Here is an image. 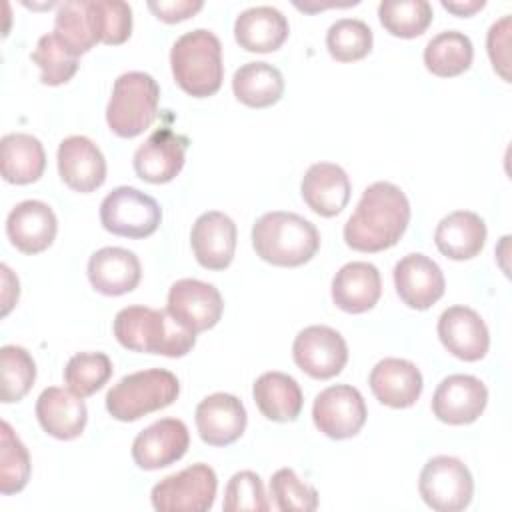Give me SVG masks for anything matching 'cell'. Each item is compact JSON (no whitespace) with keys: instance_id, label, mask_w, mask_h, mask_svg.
Returning <instances> with one entry per match:
<instances>
[{"instance_id":"obj_17","label":"cell","mask_w":512,"mask_h":512,"mask_svg":"<svg viewBox=\"0 0 512 512\" xmlns=\"http://www.w3.org/2000/svg\"><path fill=\"white\" fill-rule=\"evenodd\" d=\"M438 338L444 348L464 360L476 362L490 348V332L482 316L468 306H450L438 318Z\"/></svg>"},{"instance_id":"obj_30","label":"cell","mask_w":512,"mask_h":512,"mask_svg":"<svg viewBox=\"0 0 512 512\" xmlns=\"http://www.w3.org/2000/svg\"><path fill=\"white\" fill-rule=\"evenodd\" d=\"M2 178L10 184L36 182L46 168L42 142L26 132H12L0 140Z\"/></svg>"},{"instance_id":"obj_28","label":"cell","mask_w":512,"mask_h":512,"mask_svg":"<svg viewBox=\"0 0 512 512\" xmlns=\"http://www.w3.org/2000/svg\"><path fill=\"white\" fill-rule=\"evenodd\" d=\"M436 248L450 260L478 256L486 242L484 220L470 210H456L444 216L434 230Z\"/></svg>"},{"instance_id":"obj_21","label":"cell","mask_w":512,"mask_h":512,"mask_svg":"<svg viewBox=\"0 0 512 512\" xmlns=\"http://www.w3.org/2000/svg\"><path fill=\"white\" fill-rule=\"evenodd\" d=\"M58 232L54 210L42 200L18 202L6 218V234L14 248L24 254L46 250Z\"/></svg>"},{"instance_id":"obj_25","label":"cell","mask_w":512,"mask_h":512,"mask_svg":"<svg viewBox=\"0 0 512 512\" xmlns=\"http://www.w3.org/2000/svg\"><path fill=\"white\" fill-rule=\"evenodd\" d=\"M382 294V278L370 262H348L332 278V302L348 312L362 314L376 306Z\"/></svg>"},{"instance_id":"obj_36","label":"cell","mask_w":512,"mask_h":512,"mask_svg":"<svg viewBox=\"0 0 512 512\" xmlns=\"http://www.w3.org/2000/svg\"><path fill=\"white\" fill-rule=\"evenodd\" d=\"M54 32L76 56L86 54L98 44L86 0H70L60 4L54 18Z\"/></svg>"},{"instance_id":"obj_39","label":"cell","mask_w":512,"mask_h":512,"mask_svg":"<svg viewBox=\"0 0 512 512\" xmlns=\"http://www.w3.org/2000/svg\"><path fill=\"white\" fill-rule=\"evenodd\" d=\"M88 14L98 42L116 46L132 34V8L122 0H90Z\"/></svg>"},{"instance_id":"obj_9","label":"cell","mask_w":512,"mask_h":512,"mask_svg":"<svg viewBox=\"0 0 512 512\" xmlns=\"http://www.w3.org/2000/svg\"><path fill=\"white\" fill-rule=\"evenodd\" d=\"M162 210L158 202L132 186H118L100 204L104 230L124 238H146L160 226Z\"/></svg>"},{"instance_id":"obj_18","label":"cell","mask_w":512,"mask_h":512,"mask_svg":"<svg viewBox=\"0 0 512 512\" xmlns=\"http://www.w3.org/2000/svg\"><path fill=\"white\" fill-rule=\"evenodd\" d=\"M58 172L62 182L74 192H94L106 180V160L100 148L86 136H68L60 142Z\"/></svg>"},{"instance_id":"obj_6","label":"cell","mask_w":512,"mask_h":512,"mask_svg":"<svg viewBox=\"0 0 512 512\" xmlns=\"http://www.w3.org/2000/svg\"><path fill=\"white\" fill-rule=\"evenodd\" d=\"M160 86L146 72H124L114 80L106 106V122L120 138L142 134L158 116Z\"/></svg>"},{"instance_id":"obj_22","label":"cell","mask_w":512,"mask_h":512,"mask_svg":"<svg viewBox=\"0 0 512 512\" xmlns=\"http://www.w3.org/2000/svg\"><path fill=\"white\" fill-rule=\"evenodd\" d=\"M142 278V266L132 250L104 246L88 260V280L104 296H122L132 292Z\"/></svg>"},{"instance_id":"obj_7","label":"cell","mask_w":512,"mask_h":512,"mask_svg":"<svg viewBox=\"0 0 512 512\" xmlns=\"http://www.w3.org/2000/svg\"><path fill=\"white\" fill-rule=\"evenodd\" d=\"M216 488V472L198 462L154 484L150 500L158 512H206L214 504Z\"/></svg>"},{"instance_id":"obj_41","label":"cell","mask_w":512,"mask_h":512,"mask_svg":"<svg viewBox=\"0 0 512 512\" xmlns=\"http://www.w3.org/2000/svg\"><path fill=\"white\" fill-rule=\"evenodd\" d=\"M270 496L282 512H312L318 508V492L304 484L292 468H280L272 474Z\"/></svg>"},{"instance_id":"obj_24","label":"cell","mask_w":512,"mask_h":512,"mask_svg":"<svg viewBox=\"0 0 512 512\" xmlns=\"http://www.w3.org/2000/svg\"><path fill=\"white\" fill-rule=\"evenodd\" d=\"M300 194L314 214L330 218L346 208L350 200V178L338 164L316 162L306 170Z\"/></svg>"},{"instance_id":"obj_32","label":"cell","mask_w":512,"mask_h":512,"mask_svg":"<svg viewBox=\"0 0 512 512\" xmlns=\"http://www.w3.org/2000/svg\"><path fill=\"white\" fill-rule=\"evenodd\" d=\"M474 58L472 40L458 30H444L428 40L424 48L426 68L440 78H452L466 72Z\"/></svg>"},{"instance_id":"obj_35","label":"cell","mask_w":512,"mask_h":512,"mask_svg":"<svg viewBox=\"0 0 512 512\" xmlns=\"http://www.w3.org/2000/svg\"><path fill=\"white\" fill-rule=\"evenodd\" d=\"M112 376V360L104 352H78L64 368V384L80 398L98 392Z\"/></svg>"},{"instance_id":"obj_8","label":"cell","mask_w":512,"mask_h":512,"mask_svg":"<svg viewBox=\"0 0 512 512\" xmlns=\"http://www.w3.org/2000/svg\"><path fill=\"white\" fill-rule=\"evenodd\" d=\"M418 490L432 510L460 512L472 502L474 480L462 460L454 456H434L420 472Z\"/></svg>"},{"instance_id":"obj_1","label":"cell","mask_w":512,"mask_h":512,"mask_svg":"<svg viewBox=\"0 0 512 512\" xmlns=\"http://www.w3.org/2000/svg\"><path fill=\"white\" fill-rule=\"evenodd\" d=\"M410 222V202L392 182L370 184L344 224V240L358 252H380L398 244Z\"/></svg>"},{"instance_id":"obj_40","label":"cell","mask_w":512,"mask_h":512,"mask_svg":"<svg viewBox=\"0 0 512 512\" xmlns=\"http://www.w3.org/2000/svg\"><path fill=\"white\" fill-rule=\"evenodd\" d=\"M0 444V492H20L28 484L32 464L28 448L22 444V440L16 436V432L6 420L2 422Z\"/></svg>"},{"instance_id":"obj_3","label":"cell","mask_w":512,"mask_h":512,"mask_svg":"<svg viewBox=\"0 0 512 512\" xmlns=\"http://www.w3.org/2000/svg\"><path fill=\"white\" fill-rule=\"evenodd\" d=\"M252 246L264 262L294 268L316 256L320 248V232L300 214L274 210L262 214L254 222Z\"/></svg>"},{"instance_id":"obj_2","label":"cell","mask_w":512,"mask_h":512,"mask_svg":"<svg viewBox=\"0 0 512 512\" xmlns=\"http://www.w3.org/2000/svg\"><path fill=\"white\" fill-rule=\"evenodd\" d=\"M112 328L116 340L134 352L180 358L196 344V334L178 324L168 310L148 306L122 308L116 314Z\"/></svg>"},{"instance_id":"obj_15","label":"cell","mask_w":512,"mask_h":512,"mask_svg":"<svg viewBox=\"0 0 512 512\" xmlns=\"http://www.w3.org/2000/svg\"><path fill=\"white\" fill-rule=\"evenodd\" d=\"M188 138L170 130L158 128L154 130L134 152V172L138 178L150 184H164L174 180L186 156Z\"/></svg>"},{"instance_id":"obj_10","label":"cell","mask_w":512,"mask_h":512,"mask_svg":"<svg viewBox=\"0 0 512 512\" xmlns=\"http://www.w3.org/2000/svg\"><path fill=\"white\" fill-rule=\"evenodd\" d=\"M296 366L312 378L328 380L342 372L348 362V346L344 336L324 324L306 326L292 344Z\"/></svg>"},{"instance_id":"obj_37","label":"cell","mask_w":512,"mask_h":512,"mask_svg":"<svg viewBox=\"0 0 512 512\" xmlns=\"http://www.w3.org/2000/svg\"><path fill=\"white\" fill-rule=\"evenodd\" d=\"M372 30L364 20L340 18L326 32V48L338 62H354L372 50Z\"/></svg>"},{"instance_id":"obj_33","label":"cell","mask_w":512,"mask_h":512,"mask_svg":"<svg viewBox=\"0 0 512 512\" xmlns=\"http://www.w3.org/2000/svg\"><path fill=\"white\" fill-rule=\"evenodd\" d=\"M432 6L426 0H384L378 6L380 24L398 38H416L432 22Z\"/></svg>"},{"instance_id":"obj_14","label":"cell","mask_w":512,"mask_h":512,"mask_svg":"<svg viewBox=\"0 0 512 512\" xmlns=\"http://www.w3.org/2000/svg\"><path fill=\"white\" fill-rule=\"evenodd\" d=\"M188 446V426L178 418H160L134 438L132 458L142 470H158L178 462Z\"/></svg>"},{"instance_id":"obj_29","label":"cell","mask_w":512,"mask_h":512,"mask_svg":"<svg viewBox=\"0 0 512 512\" xmlns=\"http://www.w3.org/2000/svg\"><path fill=\"white\" fill-rule=\"evenodd\" d=\"M252 396L262 416L274 422H294L304 404L300 384L284 372L260 374L254 382Z\"/></svg>"},{"instance_id":"obj_45","label":"cell","mask_w":512,"mask_h":512,"mask_svg":"<svg viewBox=\"0 0 512 512\" xmlns=\"http://www.w3.org/2000/svg\"><path fill=\"white\" fill-rule=\"evenodd\" d=\"M484 0H468V2H462V0H442V6L456 14V16H472L474 12H478L480 8H484Z\"/></svg>"},{"instance_id":"obj_16","label":"cell","mask_w":512,"mask_h":512,"mask_svg":"<svg viewBox=\"0 0 512 512\" xmlns=\"http://www.w3.org/2000/svg\"><path fill=\"white\" fill-rule=\"evenodd\" d=\"M392 276L396 294L408 308L414 310H426L436 304L446 288L440 266L420 252L400 258L394 266Z\"/></svg>"},{"instance_id":"obj_34","label":"cell","mask_w":512,"mask_h":512,"mask_svg":"<svg viewBox=\"0 0 512 512\" xmlns=\"http://www.w3.org/2000/svg\"><path fill=\"white\" fill-rule=\"evenodd\" d=\"M30 58L40 68V82L48 86H60L68 82L78 70V56L62 42L56 32L40 36Z\"/></svg>"},{"instance_id":"obj_5","label":"cell","mask_w":512,"mask_h":512,"mask_svg":"<svg viewBox=\"0 0 512 512\" xmlns=\"http://www.w3.org/2000/svg\"><path fill=\"white\" fill-rule=\"evenodd\" d=\"M178 394L180 382L170 370L148 368L118 380L106 394V410L120 422H134L170 406Z\"/></svg>"},{"instance_id":"obj_31","label":"cell","mask_w":512,"mask_h":512,"mask_svg":"<svg viewBox=\"0 0 512 512\" xmlns=\"http://www.w3.org/2000/svg\"><path fill=\"white\" fill-rule=\"evenodd\" d=\"M232 92L250 108H268L284 94L282 72L262 60L242 64L232 76Z\"/></svg>"},{"instance_id":"obj_23","label":"cell","mask_w":512,"mask_h":512,"mask_svg":"<svg viewBox=\"0 0 512 512\" xmlns=\"http://www.w3.org/2000/svg\"><path fill=\"white\" fill-rule=\"evenodd\" d=\"M378 402L390 408H408L422 394L424 380L414 362L404 358H384L376 362L368 378Z\"/></svg>"},{"instance_id":"obj_42","label":"cell","mask_w":512,"mask_h":512,"mask_svg":"<svg viewBox=\"0 0 512 512\" xmlns=\"http://www.w3.org/2000/svg\"><path fill=\"white\" fill-rule=\"evenodd\" d=\"M222 508L226 512H242V510L266 512L270 508V502L264 492V484L260 476L252 470L236 472L224 488Z\"/></svg>"},{"instance_id":"obj_12","label":"cell","mask_w":512,"mask_h":512,"mask_svg":"<svg viewBox=\"0 0 512 512\" xmlns=\"http://www.w3.org/2000/svg\"><path fill=\"white\" fill-rule=\"evenodd\" d=\"M166 310L178 324L198 334L218 324L224 312V302L214 284L182 278L170 286Z\"/></svg>"},{"instance_id":"obj_26","label":"cell","mask_w":512,"mask_h":512,"mask_svg":"<svg viewBox=\"0 0 512 512\" xmlns=\"http://www.w3.org/2000/svg\"><path fill=\"white\" fill-rule=\"evenodd\" d=\"M36 418L46 434L58 440H74L84 432L88 410L80 396L50 386L36 400Z\"/></svg>"},{"instance_id":"obj_20","label":"cell","mask_w":512,"mask_h":512,"mask_svg":"<svg viewBox=\"0 0 512 512\" xmlns=\"http://www.w3.org/2000/svg\"><path fill=\"white\" fill-rule=\"evenodd\" d=\"M192 252L202 268L224 270L230 266L236 250V224L218 210L204 212L196 218L190 232Z\"/></svg>"},{"instance_id":"obj_44","label":"cell","mask_w":512,"mask_h":512,"mask_svg":"<svg viewBox=\"0 0 512 512\" xmlns=\"http://www.w3.org/2000/svg\"><path fill=\"white\" fill-rule=\"evenodd\" d=\"M204 4L200 0H150L148 8L162 22L174 24L194 16Z\"/></svg>"},{"instance_id":"obj_19","label":"cell","mask_w":512,"mask_h":512,"mask_svg":"<svg viewBox=\"0 0 512 512\" xmlns=\"http://www.w3.org/2000/svg\"><path fill=\"white\" fill-rule=\"evenodd\" d=\"M196 428L200 438L210 446H228L236 442L246 430V408L226 392H214L196 406Z\"/></svg>"},{"instance_id":"obj_4","label":"cell","mask_w":512,"mask_h":512,"mask_svg":"<svg viewBox=\"0 0 512 512\" xmlns=\"http://www.w3.org/2000/svg\"><path fill=\"white\" fill-rule=\"evenodd\" d=\"M170 68L176 84L194 98H206L220 90L224 80L222 44L206 28L182 34L170 50Z\"/></svg>"},{"instance_id":"obj_11","label":"cell","mask_w":512,"mask_h":512,"mask_svg":"<svg viewBox=\"0 0 512 512\" xmlns=\"http://www.w3.org/2000/svg\"><path fill=\"white\" fill-rule=\"evenodd\" d=\"M312 420L332 440L352 438L366 422V402L350 384L328 386L314 398Z\"/></svg>"},{"instance_id":"obj_13","label":"cell","mask_w":512,"mask_h":512,"mask_svg":"<svg viewBox=\"0 0 512 512\" xmlns=\"http://www.w3.org/2000/svg\"><path fill=\"white\" fill-rule=\"evenodd\" d=\"M488 404V388L470 374H450L434 390V416L452 426H464L478 420Z\"/></svg>"},{"instance_id":"obj_38","label":"cell","mask_w":512,"mask_h":512,"mask_svg":"<svg viewBox=\"0 0 512 512\" xmlns=\"http://www.w3.org/2000/svg\"><path fill=\"white\" fill-rule=\"evenodd\" d=\"M0 366H2V392L0 398L4 404L22 400L34 380H36V364L30 352L22 346L6 344L0 350Z\"/></svg>"},{"instance_id":"obj_27","label":"cell","mask_w":512,"mask_h":512,"mask_svg":"<svg viewBox=\"0 0 512 512\" xmlns=\"http://www.w3.org/2000/svg\"><path fill=\"white\" fill-rule=\"evenodd\" d=\"M288 32L286 16L274 6L246 8L234 22V38L248 52H274L286 42Z\"/></svg>"},{"instance_id":"obj_43","label":"cell","mask_w":512,"mask_h":512,"mask_svg":"<svg viewBox=\"0 0 512 512\" xmlns=\"http://www.w3.org/2000/svg\"><path fill=\"white\" fill-rule=\"evenodd\" d=\"M508 26H510V16H502L498 22H494L488 30V56L492 60L494 70L500 72V76L508 82Z\"/></svg>"}]
</instances>
